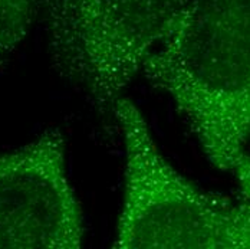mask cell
I'll return each mask as SVG.
<instances>
[{
	"label": "cell",
	"instance_id": "7a4b0ae2",
	"mask_svg": "<svg viewBox=\"0 0 250 249\" xmlns=\"http://www.w3.org/2000/svg\"><path fill=\"white\" fill-rule=\"evenodd\" d=\"M112 113L126 150L114 248L250 249V213L240 200L207 193L175 172L132 101L118 98Z\"/></svg>",
	"mask_w": 250,
	"mask_h": 249
},
{
	"label": "cell",
	"instance_id": "277c9868",
	"mask_svg": "<svg viewBox=\"0 0 250 249\" xmlns=\"http://www.w3.org/2000/svg\"><path fill=\"white\" fill-rule=\"evenodd\" d=\"M82 241L62 133L48 130L0 156V249H79Z\"/></svg>",
	"mask_w": 250,
	"mask_h": 249
},
{
	"label": "cell",
	"instance_id": "3957f363",
	"mask_svg": "<svg viewBox=\"0 0 250 249\" xmlns=\"http://www.w3.org/2000/svg\"><path fill=\"white\" fill-rule=\"evenodd\" d=\"M187 1L45 0L52 62L109 113Z\"/></svg>",
	"mask_w": 250,
	"mask_h": 249
},
{
	"label": "cell",
	"instance_id": "6da1fadb",
	"mask_svg": "<svg viewBox=\"0 0 250 249\" xmlns=\"http://www.w3.org/2000/svg\"><path fill=\"white\" fill-rule=\"evenodd\" d=\"M141 72L173 101L208 161L231 172L250 137V0H188Z\"/></svg>",
	"mask_w": 250,
	"mask_h": 249
},
{
	"label": "cell",
	"instance_id": "5b68a950",
	"mask_svg": "<svg viewBox=\"0 0 250 249\" xmlns=\"http://www.w3.org/2000/svg\"><path fill=\"white\" fill-rule=\"evenodd\" d=\"M45 0H0V62L25 39Z\"/></svg>",
	"mask_w": 250,
	"mask_h": 249
},
{
	"label": "cell",
	"instance_id": "8992f818",
	"mask_svg": "<svg viewBox=\"0 0 250 249\" xmlns=\"http://www.w3.org/2000/svg\"><path fill=\"white\" fill-rule=\"evenodd\" d=\"M231 172L236 176L239 190H240V202L250 213V154L243 153L234 163Z\"/></svg>",
	"mask_w": 250,
	"mask_h": 249
}]
</instances>
